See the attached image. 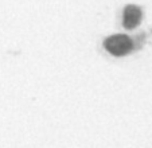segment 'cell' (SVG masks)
<instances>
[{
  "instance_id": "6da1fadb",
  "label": "cell",
  "mask_w": 152,
  "mask_h": 148,
  "mask_svg": "<svg viewBox=\"0 0 152 148\" xmlns=\"http://www.w3.org/2000/svg\"><path fill=\"white\" fill-rule=\"evenodd\" d=\"M105 48L113 55H124L132 48V40L125 35H113L105 40Z\"/></svg>"
},
{
  "instance_id": "7a4b0ae2",
  "label": "cell",
  "mask_w": 152,
  "mask_h": 148,
  "mask_svg": "<svg viewBox=\"0 0 152 148\" xmlns=\"http://www.w3.org/2000/svg\"><path fill=\"white\" fill-rule=\"evenodd\" d=\"M141 19V11L139 7L136 6H128L124 10V16H123V22L124 26L126 29H133L139 24Z\"/></svg>"
}]
</instances>
